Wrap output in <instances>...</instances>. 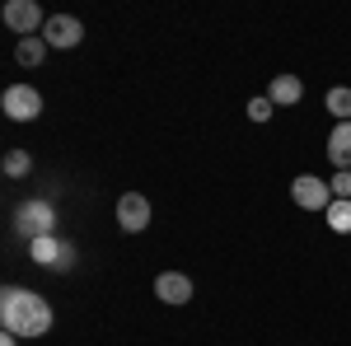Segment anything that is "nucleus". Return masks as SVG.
Returning <instances> with one entry per match:
<instances>
[{"label": "nucleus", "mask_w": 351, "mask_h": 346, "mask_svg": "<svg viewBox=\"0 0 351 346\" xmlns=\"http://www.w3.org/2000/svg\"><path fill=\"white\" fill-rule=\"evenodd\" d=\"M0 323H5L10 337H47V328H52V304L38 291L5 286V291H0Z\"/></svg>", "instance_id": "1"}, {"label": "nucleus", "mask_w": 351, "mask_h": 346, "mask_svg": "<svg viewBox=\"0 0 351 346\" xmlns=\"http://www.w3.org/2000/svg\"><path fill=\"white\" fill-rule=\"evenodd\" d=\"M271 108H276L271 99H248V117H253V122H267Z\"/></svg>", "instance_id": "17"}, {"label": "nucleus", "mask_w": 351, "mask_h": 346, "mask_svg": "<svg viewBox=\"0 0 351 346\" xmlns=\"http://www.w3.org/2000/svg\"><path fill=\"white\" fill-rule=\"evenodd\" d=\"M324 108L332 112V117H337V122H351V89H347V84H337V89H328Z\"/></svg>", "instance_id": "12"}, {"label": "nucleus", "mask_w": 351, "mask_h": 346, "mask_svg": "<svg viewBox=\"0 0 351 346\" xmlns=\"http://www.w3.org/2000/svg\"><path fill=\"white\" fill-rule=\"evenodd\" d=\"M0 108H5L14 122H33V117L43 112V94H38L33 84H10L5 99H0Z\"/></svg>", "instance_id": "6"}, {"label": "nucleus", "mask_w": 351, "mask_h": 346, "mask_svg": "<svg viewBox=\"0 0 351 346\" xmlns=\"http://www.w3.org/2000/svg\"><path fill=\"white\" fill-rule=\"evenodd\" d=\"M328 160L337 164V173L351 169V122H337L332 136H328Z\"/></svg>", "instance_id": "10"}, {"label": "nucleus", "mask_w": 351, "mask_h": 346, "mask_svg": "<svg viewBox=\"0 0 351 346\" xmlns=\"http://www.w3.org/2000/svg\"><path fill=\"white\" fill-rule=\"evenodd\" d=\"M14 225H19V234H24L28 243L33 239H43V234H56L52 225H56V211H52V201H24L19 211H14Z\"/></svg>", "instance_id": "2"}, {"label": "nucleus", "mask_w": 351, "mask_h": 346, "mask_svg": "<svg viewBox=\"0 0 351 346\" xmlns=\"http://www.w3.org/2000/svg\"><path fill=\"white\" fill-rule=\"evenodd\" d=\"M28 258L38 267H47V271H71V267H75V248L61 243L56 234H43V239L28 243Z\"/></svg>", "instance_id": "3"}, {"label": "nucleus", "mask_w": 351, "mask_h": 346, "mask_svg": "<svg viewBox=\"0 0 351 346\" xmlns=\"http://www.w3.org/2000/svg\"><path fill=\"white\" fill-rule=\"evenodd\" d=\"M80 38H84V24L75 14H47V28H43V42L47 47L71 52V47H80Z\"/></svg>", "instance_id": "7"}, {"label": "nucleus", "mask_w": 351, "mask_h": 346, "mask_svg": "<svg viewBox=\"0 0 351 346\" xmlns=\"http://www.w3.org/2000/svg\"><path fill=\"white\" fill-rule=\"evenodd\" d=\"M328 187H332V201H351V169H342Z\"/></svg>", "instance_id": "16"}, {"label": "nucleus", "mask_w": 351, "mask_h": 346, "mask_svg": "<svg viewBox=\"0 0 351 346\" xmlns=\"http://www.w3.org/2000/svg\"><path fill=\"white\" fill-rule=\"evenodd\" d=\"M328 230L332 234H351V201H332L328 206Z\"/></svg>", "instance_id": "14"}, {"label": "nucleus", "mask_w": 351, "mask_h": 346, "mask_svg": "<svg viewBox=\"0 0 351 346\" xmlns=\"http://www.w3.org/2000/svg\"><path fill=\"white\" fill-rule=\"evenodd\" d=\"M0 346H19V337H10V332H5V337H0Z\"/></svg>", "instance_id": "18"}, {"label": "nucleus", "mask_w": 351, "mask_h": 346, "mask_svg": "<svg viewBox=\"0 0 351 346\" xmlns=\"http://www.w3.org/2000/svg\"><path fill=\"white\" fill-rule=\"evenodd\" d=\"M155 295H160L164 304H188V299H192V281L183 276V271H160Z\"/></svg>", "instance_id": "9"}, {"label": "nucleus", "mask_w": 351, "mask_h": 346, "mask_svg": "<svg viewBox=\"0 0 351 346\" xmlns=\"http://www.w3.org/2000/svg\"><path fill=\"white\" fill-rule=\"evenodd\" d=\"M5 24L14 28L19 38H33L38 28H47V14H43L38 0H10V5H5Z\"/></svg>", "instance_id": "5"}, {"label": "nucleus", "mask_w": 351, "mask_h": 346, "mask_svg": "<svg viewBox=\"0 0 351 346\" xmlns=\"http://www.w3.org/2000/svg\"><path fill=\"white\" fill-rule=\"evenodd\" d=\"M14 56H19V66H38V61L47 56V42H43V38H19Z\"/></svg>", "instance_id": "13"}, {"label": "nucleus", "mask_w": 351, "mask_h": 346, "mask_svg": "<svg viewBox=\"0 0 351 346\" xmlns=\"http://www.w3.org/2000/svg\"><path fill=\"white\" fill-rule=\"evenodd\" d=\"M117 225H122L127 234H141V230L150 225V201H145L141 192H122V197H117Z\"/></svg>", "instance_id": "8"}, {"label": "nucleus", "mask_w": 351, "mask_h": 346, "mask_svg": "<svg viewBox=\"0 0 351 346\" xmlns=\"http://www.w3.org/2000/svg\"><path fill=\"white\" fill-rule=\"evenodd\" d=\"M33 160H28V150H5V178H24Z\"/></svg>", "instance_id": "15"}, {"label": "nucleus", "mask_w": 351, "mask_h": 346, "mask_svg": "<svg viewBox=\"0 0 351 346\" xmlns=\"http://www.w3.org/2000/svg\"><path fill=\"white\" fill-rule=\"evenodd\" d=\"M267 99L276 108H295L300 99H304V84H300V75H276L271 80V89H267Z\"/></svg>", "instance_id": "11"}, {"label": "nucleus", "mask_w": 351, "mask_h": 346, "mask_svg": "<svg viewBox=\"0 0 351 346\" xmlns=\"http://www.w3.org/2000/svg\"><path fill=\"white\" fill-rule=\"evenodd\" d=\"M291 197H295L300 211H328L332 206V187L324 178H314V173H300L295 183H291Z\"/></svg>", "instance_id": "4"}]
</instances>
